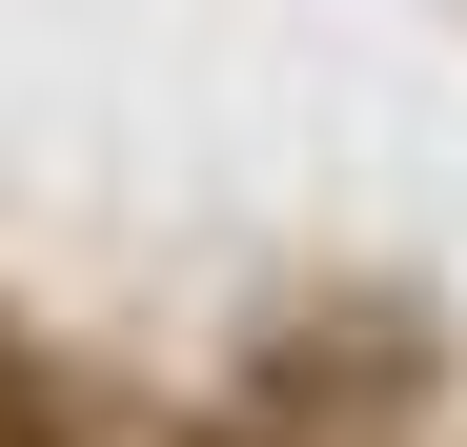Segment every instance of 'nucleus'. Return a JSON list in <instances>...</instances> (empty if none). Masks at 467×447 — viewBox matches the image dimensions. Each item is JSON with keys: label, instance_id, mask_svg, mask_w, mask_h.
Here are the masks:
<instances>
[{"label": "nucleus", "instance_id": "f257e3e1", "mask_svg": "<svg viewBox=\"0 0 467 447\" xmlns=\"http://www.w3.org/2000/svg\"><path fill=\"white\" fill-rule=\"evenodd\" d=\"M407 326H305L285 366H265V427H326V447H386V407H407Z\"/></svg>", "mask_w": 467, "mask_h": 447}, {"label": "nucleus", "instance_id": "f03ea898", "mask_svg": "<svg viewBox=\"0 0 467 447\" xmlns=\"http://www.w3.org/2000/svg\"><path fill=\"white\" fill-rule=\"evenodd\" d=\"M0 447H82V407L41 387V346H21V326H0Z\"/></svg>", "mask_w": 467, "mask_h": 447}]
</instances>
